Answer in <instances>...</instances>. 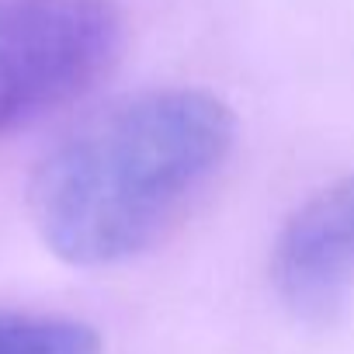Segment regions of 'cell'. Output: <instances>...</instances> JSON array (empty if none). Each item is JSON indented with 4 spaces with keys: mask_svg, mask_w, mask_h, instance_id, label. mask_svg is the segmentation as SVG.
Instances as JSON below:
<instances>
[{
    "mask_svg": "<svg viewBox=\"0 0 354 354\" xmlns=\"http://www.w3.org/2000/svg\"><path fill=\"white\" fill-rule=\"evenodd\" d=\"M233 146L236 115L212 91L118 97L39 160L28 181L32 226L73 268L125 264L188 219Z\"/></svg>",
    "mask_w": 354,
    "mask_h": 354,
    "instance_id": "cell-1",
    "label": "cell"
},
{
    "mask_svg": "<svg viewBox=\"0 0 354 354\" xmlns=\"http://www.w3.org/2000/svg\"><path fill=\"white\" fill-rule=\"evenodd\" d=\"M122 49L115 0H0V136L91 94Z\"/></svg>",
    "mask_w": 354,
    "mask_h": 354,
    "instance_id": "cell-2",
    "label": "cell"
},
{
    "mask_svg": "<svg viewBox=\"0 0 354 354\" xmlns=\"http://www.w3.org/2000/svg\"><path fill=\"white\" fill-rule=\"evenodd\" d=\"M268 274L281 302L326 319L354 285V174L319 188L281 223Z\"/></svg>",
    "mask_w": 354,
    "mask_h": 354,
    "instance_id": "cell-3",
    "label": "cell"
},
{
    "mask_svg": "<svg viewBox=\"0 0 354 354\" xmlns=\"http://www.w3.org/2000/svg\"><path fill=\"white\" fill-rule=\"evenodd\" d=\"M0 354H104L94 326L53 313L0 309Z\"/></svg>",
    "mask_w": 354,
    "mask_h": 354,
    "instance_id": "cell-4",
    "label": "cell"
}]
</instances>
